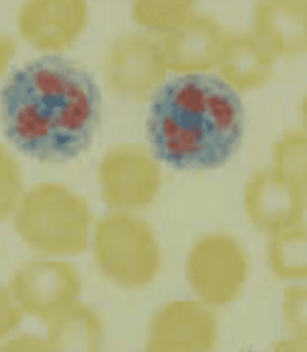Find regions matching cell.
Here are the masks:
<instances>
[{"instance_id": "cell-14", "label": "cell", "mask_w": 307, "mask_h": 352, "mask_svg": "<svg viewBox=\"0 0 307 352\" xmlns=\"http://www.w3.org/2000/svg\"><path fill=\"white\" fill-rule=\"evenodd\" d=\"M277 60L254 39L250 31H229L221 60L217 64L219 76L236 88L248 92L264 87L275 74Z\"/></svg>"}, {"instance_id": "cell-5", "label": "cell", "mask_w": 307, "mask_h": 352, "mask_svg": "<svg viewBox=\"0 0 307 352\" xmlns=\"http://www.w3.org/2000/svg\"><path fill=\"white\" fill-rule=\"evenodd\" d=\"M166 74L164 41L158 33H123L106 47L102 78L106 88L123 100H152L158 88L166 82Z\"/></svg>"}, {"instance_id": "cell-22", "label": "cell", "mask_w": 307, "mask_h": 352, "mask_svg": "<svg viewBox=\"0 0 307 352\" xmlns=\"http://www.w3.org/2000/svg\"><path fill=\"white\" fill-rule=\"evenodd\" d=\"M0 351H19V352H41L49 351L47 349V340H41L39 336H31V334H23L16 336L12 340H8L6 344L0 346Z\"/></svg>"}, {"instance_id": "cell-2", "label": "cell", "mask_w": 307, "mask_h": 352, "mask_svg": "<svg viewBox=\"0 0 307 352\" xmlns=\"http://www.w3.org/2000/svg\"><path fill=\"white\" fill-rule=\"evenodd\" d=\"M146 133L158 162L183 173L225 166L246 133L242 96L211 72L177 74L150 100Z\"/></svg>"}, {"instance_id": "cell-17", "label": "cell", "mask_w": 307, "mask_h": 352, "mask_svg": "<svg viewBox=\"0 0 307 352\" xmlns=\"http://www.w3.org/2000/svg\"><path fill=\"white\" fill-rule=\"evenodd\" d=\"M199 12V6L189 0H137L131 6L135 25L158 35L174 31Z\"/></svg>"}, {"instance_id": "cell-16", "label": "cell", "mask_w": 307, "mask_h": 352, "mask_svg": "<svg viewBox=\"0 0 307 352\" xmlns=\"http://www.w3.org/2000/svg\"><path fill=\"white\" fill-rule=\"evenodd\" d=\"M306 226H293L269 236V266L281 280H304L307 274Z\"/></svg>"}, {"instance_id": "cell-15", "label": "cell", "mask_w": 307, "mask_h": 352, "mask_svg": "<svg viewBox=\"0 0 307 352\" xmlns=\"http://www.w3.org/2000/svg\"><path fill=\"white\" fill-rule=\"evenodd\" d=\"M47 349L56 352H97L104 346V324L89 303H72L47 322Z\"/></svg>"}, {"instance_id": "cell-21", "label": "cell", "mask_w": 307, "mask_h": 352, "mask_svg": "<svg viewBox=\"0 0 307 352\" xmlns=\"http://www.w3.org/2000/svg\"><path fill=\"white\" fill-rule=\"evenodd\" d=\"M23 320V309L12 301L8 289L0 287V340L6 338Z\"/></svg>"}, {"instance_id": "cell-20", "label": "cell", "mask_w": 307, "mask_h": 352, "mask_svg": "<svg viewBox=\"0 0 307 352\" xmlns=\"http://www.w3.org/2000/svg\"><path fill=\"white\" fill-rule=\"evenodd\" d=\"M23 195V173L12 154L0 146V223L10 217Z\"/></svg>"}, {"instance_id": "cell-19", "label": "cell", "mask_w": 307, "mask_h": 352, "mask_svg": "<svg viewBox=\"0 0 307 352\" xmlns=\"http://www.w3.org/2000/svg\"><path fill=\"white\" fill-rule=\"evenodd\" d=\"M283 322L285 330L293 344L299 351L306 349V324H307V293L306 287L291 285L285 289L283 295Z\"/></svg>"}, {"instance_id": "cell-12", "label": "cell", "mask_w": 307, "mask_h": 352, "mask_svg": "<svg viewBox=\"0 0 307 352\" xmlns=\"http://www.w3.org/2000/svg\"><path fill=\"white\" fill-rule=\"evenodd\" d=\"M229 31L211 14L199 12L185 25L162 35L166 66L177 74H197L217 68Z\"/></svg>"}, {"instance_id": "cell-9", "label": "cell", "mask_w": 307, "mask_h": 352, "mask_svg": "<svg viewBox=\"0 0 307 352\" xmlns=\"http://www.w3.org/2000/svg\"><path fill=\"white\" fill-rule=\"evenodd\" d=\"M219 322L203 301L177 299L162 305L150 320L146 351L211 352L217 349Z\"/></svg>"}, {"instance_id": "cell-8", "label": "cell", "mask_w": 307, "mask_h": 352, "mask_svg": "<svg viewBox=\"0 0 307 352\" xmlns=\"http://www.w3.org/2000/svg\"><path fill=\"white\" fill-rule=\"evenodd\" d=\"M82 276L78 268L66 261H31L23 263L8 280L12 301L41 322H49L56 314L76 303L82 293Z\"/></svg>"}, {"instance_id": "cell-3", "label": "cell", "mask_w": 307, "mask_h": 352, "mask_svg": "<svg viewBox=\"0 0 307 352\" xmlns=\"http://www.w3.org/2000/svg\"><path fill=\"white\" fill-rule=\"evenodd\" d=\"M14 232L35 252L47 256L82 254L89 248L93 213L80 195L60 182H39L14 207Z\"/></svg>"}, {"instance_id": "cell-23", "label": "cell", "mask_w": 307, "mask_h": 352, "mask_svg": "<svg viewBox=\"0 0 307 352\" xmlns=\"http://www.w3.org/2000/svg\"><path fill=\"white\" fill-rule=\"evenodd\" d=\"M14 52H16L14 39L10 35H6L4 31H0V74H4V70L8 68Z\"/></svg>"}, {"instance_id": "cell-10", "label": "cell", "mask_w": 307, "mask_h": 352, "mask_svg": "<svg viewBox=\"0 0 307 352\" xmlns=\"http://www.w3.org/2000/svg\"><path fill=\"white\" fill-rule=\"evenodd\" d=\"M19 33L35 50L56 56L70 50L89 27L84 0H31L19 12Z\"/></svg>"}, {"instance_id": "cell-4", "label": "cell", "mask_w": 307, "mask_h": 352, "mask_svg": "<svg viewBox=\"0 0 307 352\" xmlns=\"http://www.w3.org/2000/svg\"><path fill=\"white\" fill-rule=\"evenodd\" d=\"M93 250L102 274L123 289L148 287L162 270L154 228L125 211H113L99 221Z\"/></svg>"}, {"instance_id": "cell-1", "label": "cell", "mask_w": 307, "mask_h": 352, "mask_svg": "<svg viewBox=\"0 0 307 352\" xmlns=\"http://www.w3.org/2000/svg\"><path fill=\"white\" fill-rule=\"evenodd\" d=\"M101 111L95 76L62 56L16 68L0 88L6 140L43 164H64L84 154L101 127Z\"/></svg>"}, {"instance_id": "cell-6", "label": "cell", "mask_w": 307, "mask_h": 352, "mask_svg": "<svg viewBox=\"0 0 307 352\" xmlns=\"http://www.w3.org/2000/svg\"><path fill=\"white\" fill-rule=\"evenodd\" d=\"M248 254L238 238L225 232L197 240L187 258V280L199 301L227 305L240 299L248 280Z\"/></svg>"}, {"instance_id": "cell-11", "label": "cell", "mask_w": 307, "mask_h": 352, "mask_svg": "<svg viewBox=\"0 0 307 352\" xmlns=\"http://www.w3.org/2000/svg\"><path fill=\"white\" fill-rule=\"evenodd\" d=\"M244 211L252 226L275 234L304 223L306 188H299L273 168L254 173L244 186Z\"/></svg>"}, {"instance_id": "cell-18", "label": "cell", "mask_w": 307, "mask_h": 352, "mask_svg": "<svg viewBox=\"0 0 307 352\" xmlns=\"http://www.w3.org/2000/svg\"><path fill=\"white\" fill-rule=\"evenodd\" d=\"M273 170L287 182L306 188L307 180V138L304 129H289L275 144Z\"/></svg>"}, {"instance_id": "cell-13", "label": "cell", "mask_w": 307, "mask_h": 352, "mask_svg": "<svg viewBox=\"0 0 307 352\" xmlns=\"http://www.w3.org/2000/svg\"><path fill=\"white\" fill-rule=\"evenodd\" d=\"M250 33L275 60L302 56L307 45L306 2H258L254 6Z\"/></svg>"}, {"instance_id": "cell-7", "label": "cell", "mask_w": 307, "mask_h": 352, "mask_svg": "<svg viewBox=\"0 0 307 352\" xmlns=\"http://www.w3.org/2000/svg\"><path fill=\"white\" fill-rule=\"evenodd\" d=\"M102 201L115 211H135L152 205L162 188V168L156 156L139 144L111 148L99 164Z\"/></svg>"}]
</instances>
